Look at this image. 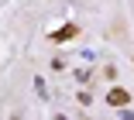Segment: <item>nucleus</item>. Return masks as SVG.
Here are the masks:
<instances>
[{
  "label": "nucleus",
  "instance_id": "f257e3e1",
  "mask_svg": "<svg viewBox=\"0 0 134 120\" xmlns=\"http://www.w3.org/2000/svg\"><path fill=\"white\" fill-rule=\"evenodd\" d=\"M107 100H110V106H124V103H127V93H124V89H110Z\"/></svg>",
  "mask_w": 134,
  "mask_h": 120
}]
</instances>
